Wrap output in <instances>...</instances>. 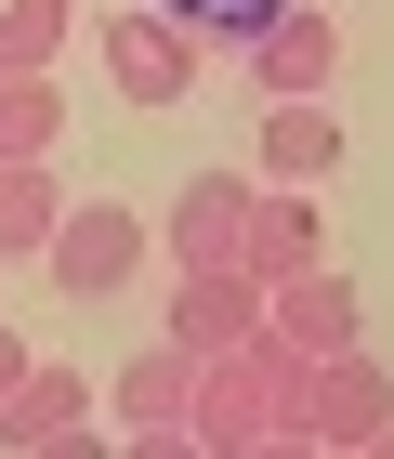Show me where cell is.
I'll return each instance as SVG.
<instances>
[{"mask_svg": "<svg viewBox=\"0 0 394 459\" xmlns=\"http://www.w3.org/2000/svg\"><path fill=\"white\" fill-rule=\"evenodd\" d=\"M302 368H316V354H289L276 328H250L237 354H197L184 433H197L211 459H237V446H276V420H289V394H302Z\"/></svg>", "mask_w": 394, "mask_h": 459, "instance_id": "cell-1", "label": "cell"}, {"mask_svg": "<svg viewBox=\"0 0 394 459\" xmlns=\"http://www.w3.org/2000/svg\"><path fill=\"white\" fill-rule=\"evenodd\" d=\"M381 420H394V381L368 368L355 342H342V354H316V368H302V394H289L276 446H289V459H342V446H368Z\"/></svg>", "mask_w": 394, "mask_h": 459, "instance_id": "cell-2", "label": "cell"}, {"mask_svg": "<svg viewBox=\"0 0 394 459\" xmlns=\"http://www.w3.org/2000/svg\"><path fill=\"white\" fill-rule=\"evenodd\" d=\"M158 249V223H132L118 197H66V223H53V276H66V302H106V289H132V263Z\"/></svg>", "mask_w": 394, "mask_h": 459, "instance_id": "cell-3", "label": "cell"}, {"mask_svg": "<svg viewBox=\"0 0 394 459\" xmlns=\"http://www.w3.org/2000/svg\"><path fill=\"white\" fill-rule=\"evenodd\" d=\"M184 394H197V354L158 342V354H132V368H118L106 407H118V433H132L144 459H184V446H197V433H184Z\"/></svg>", "mask_w": 394, "mask_h": 459, "instance_id": "cell-4", "label": "cell"}, {"mask_svg": "<svg viewBox=\"0 0 394 459\" xmlns=\"http://www.w3.org/2000/svg\"><path fill=\"white\" fill-rule=\"evenodd\" d=\"M106 433V394L79 381V368H27V381L0 394V446L27 459V446H92Z\"/></svg>", "mask_w": 394, "mask_h": 459, "instance_id": "cell-5", "label": "cell"}, {"mask_svg": "<svg viewBox=\"0 0 394 459\" xmlns=\"http://www.w3.org/2000/svg\"><path fill=\"white\" fill-rule=\"evenodd\" d=\"M106 79L132 106H184V92H197V39H184L171 13H106Z\"/></svg>", "mask_w": 394, "mask_h": 459, "instance_id": "cell-6", "label": "cell"}, {"mask_svg": "<svg viewBox=\"0 0 394 459\" xmlns=\"http://www.w3.org/2000/svg\"><path fill=\"white\" fill-rule=\"evenodd\" d=\"M250 197L263 184H237V171H197L171 197V223H158V249H171L184 276H197V263H237V237H250Z\"/></svg>", "mask_w": 394, "mask_h": 459, "instance_id": "cell-7", "label": "cell"}, {"mask_svg": "<svg viewBox=\"0 0 394 459\" xmlns=\"http://www.w3.org/2000/svg\"><path fill=\"white\" fill-rule=\"evenodd\" d=\"M263 328V276L250 263H197V276H184V302H171V342L184 354H237Z\"/></svg>", "mask_w": 394, "mask_h": 459, "instance_id": "cell-8", "label": "cell"}, {"mask_svg": "<svg viewBox=\"0 0 394 459\" xmlns=\"http://www.w3.org/2000/svg\"><path fill=\"white\" fill-rule=\"evenodd\" d=\"M250 66H263V92H276V106H289V92H328V66H342V27H328V13H302V0H289L276 27L250 39Z\"/></svg>", "mask_w": 394, "mask_h": 459, "instance_id": "cell-9", "label": "cell"}, {"mask_svg": "<svg viewBox=\"0 0 394 459\" xmlns=\"http://www.w3.org/2000/svg\"><path fill=\"white\" fill-rule=\"evenodd\" d=\"M263 328H276L289 354H342V342H355V289H342V276H328V263H316V276H289V289H263Z\"/></svg>", "mask_w": 394, "mask_h": 459, "instance_id": "cell-10", "label": "cell"}, {"mask_svg": "<svg viewBox=\"0 0 394 459\" xmlns=\"http://www.w3.org/2000/svg\"><path fill=\"white\" fill-rule=\"evenodd\" d=\"M328 171H342V118H328L316 92L263 106V184H328Z\"/></svg>", "mask_w": 394, "mask_h": 459, "instance_id": "cell-11", "label": "cell"}, {"mask_svg": "<svg viewBox=\"0 0 394 459\" xmlns=\"http://www.w3.org/2000/svg\"><path fill=\"white\" fill-rule=\"evenodd\" d=\"M237 263H250L263 289L316 276V263H328V237H316V197H250V237H237Z\"/></svg>", "mask_w": 394, "mask_h": 459, "instance_id": "cell-12", "label": "cell"}, {"mask_svg": "<svg viewBox=\"0 0 394 459\" xmlns=\"http://www.w3.org/2000/svg\"><path fill=\"white\" fill-rule=\"evenodd\" d=\"M53 132H66L53 66H0V158H53Z\"/></svg>", "mask_w": 394, "mask_h": 459, "instance_id": "cell-13", "label": "cell"}, {"mask_svg": "<svg viewBox=\"0 0 394 459\" xmlns=\"http://www.w3.org/2000/svg\"><path fill=\"white\" fill-rule=\"evenodd\" d=\"M53 223H66L53 171H39V158H0V263H13V249H53Z\"/></svg>", "mask_w": 394, "mask_h": 459, "instance_id": "cell-14", "label": "cell"}, {"mask_svg": "<svg viewBox=\"0 0 394 459\" xmlns=\"http://www.w3.org/2000/svg\"><path fill=\"white\" fill-rule=\"evenodd\" d=\"M66 53V0H0V66H53Z\"/></svg>", "mask_w": 394, "mask_h": 459, "instance_id": "cell-15", "label": "cell"}, {"mask_svg": "<svg viewBox=\"0 0 394 459\" xmlns=\"http://www.w3.org/2000/svg\"><path fill=\"white\" fill-rule=\"evenodd\" d=\"M276 13H289V0H171V27L197 39V53H211V39H263Z\"/></svg>", "mask_w": 394, "mask_h": 459, "instance_id": "cell-16", "label": "cell"}, {"mask_svg": "<svg viewBox=\"0 0 394 459\" xmlns=\"http://www.w3.org/2000/svg\"><path fill=\"white\" fill-rule=\"evenodd\" d=\"M13 381H27V342H13V328H0V394H13Z\"/></svg>", "mask_w": 394, "mask_h": 459, "instance_id": "cell-17", "label": "cell"}, {"mask_svg": "<svg viewBox=\"0 0 394 459\" xmlns=\"http://www.w3.org/2000/svg\"><path fill=\"white\" fill-rule=\"evenodd\" d=\"M368 459H394V420H381V433H368Z\"/></svg>", "mask_w": 394, "mask_h": 459, "instance_id": "cell-18", "label": "cell"}]
</instances>
